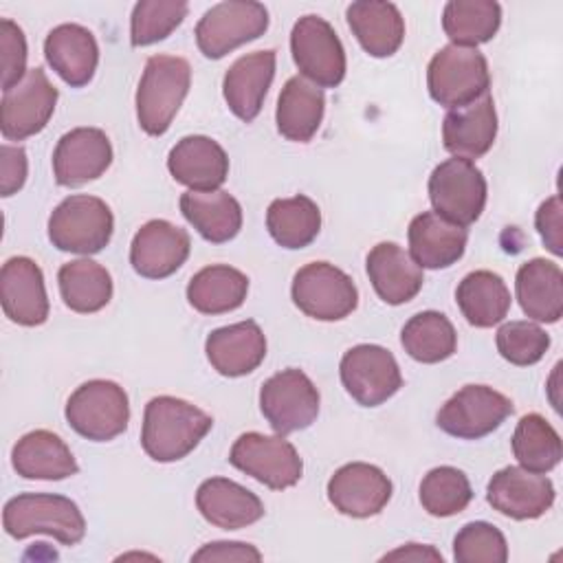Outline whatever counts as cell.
I'll return each instance as SVG.
<instances>
[{"instance_id": "6da1fadb", "label": "cell", "mask_w": 563, "mask_h": 563, "mask_svg": "<svg viewBox=\"0 0 563 563\" xmlns=\"http://www.w3.org/2000/svg\"><path fill=\"white\" fill-rule=\"evenodd\" d=\"M213 418L176 396H156L145 405L141 446L154 462L187 457L211 431Z\"/></svg>"}, {"instance_id": "7a4b0ae2", "label": "cell", "mask_w": 563, "mask_h": 563, "mask_svg": "<svg viewBox=\"0 0 563 563\" xmlns=\"http://www.w3.org/2000/svg\"><path fill=\"white\" fill-rule=\"evenodd\" d=\"M2 528L13 539L48 534L64 545H75L86 534V519L64 495L20 493L4 504Z\"/></svg>"}, {"instance_id": "3957f363", "label": "cell", "mask_w": 563, "mask_h": 563, "mask_svg": "<svg viewBox=\"0 0 563 563\" xmlns=\"http://www.w3.org/2000/svg\"><path fill=\"white\" fill-rule=\"evenodd\" d=\"M191 84V66L185 57L152 55L145 62L136 88V119L143 132L161 136L169 130Z\"/></svg>"}, {"instance_id": "277c9868", "label": "cell", "mask_w": 563, "mask_h": 563, "mask_svg": "<svg viewBox=\"0 0 563 563\" xmlns=\"http://www.w3.org/2000/svg\"><path fill=\"white\" fill-rule=\"evenodd\" d=\"M427 88L435 103L462 108L490 88V73L484 53L468 46L446 44L429 62Z\"/></svg>"}, {"instance_id": "5b68a950", "label": "cell", "mask_w": 563, "mask_h": 563, "mask_svg": "<svg viewBox=\"0 0 563 563\" xmlns=\"http://www.w3.org/2000/svg\"><path fill=\"white\" fill-rule=\"evenodd\" d=\"M112 231V211L97 196H68L48 218V240L55 249L66 253L95 255L108 246Z\"/></svg>"}, {"instance_id": "8992f818", "label": "cell", "mask_w": 563, "mask_h": 563, "mask_svg": "<svg viewBox=\"0 0 563 563\" xmlns=\"http://www.w3.org/2000/svg\"><path fill=\"white\" fill-rule=\"evenodd\" d=\"M66 420L73 431L92 442L121 435L130 422V400L114 380L95 378L79 385L66 402Z\"/></svg>"}, {"instance_id": "52a82bcc", "label": "cell", "mask_w": 563, "mask_h": 563, "mask_svg": "<svg viewBox=\"0 0 563 563\" xmlns=\"http://www.w3.org/2000/svg\"><path fill=\"white\" fill-rule=\"evenodd\" d=\"M268 29L262 2L227 0L213 4L196 24V44L209 59H220L233 48L257 40Z\"/></svg>"}, {"instance_id": "ba28073f", "label": "cell", "mask_w": 563, "mask_h": 563, "mask_svg": "<svg viewBox=\"0 0 563 563\" xmlns=\"http://www.w3.org/2000/svg\"><path fill=\"white\" fill-rule=\"evenodd\" d=\"M429 200L433 211L453 224H473L486 205V178L466 158H446L429 176Z\"/></svg>"}, {"instance_id": "9c48e42d", "label": "cell", "mask_w": 563, "mask_h": 563, "mask_svg": "<svg viewBox=\"0 0 563 563\" xmlns=\"http://www.w3.org/2000/svg\"><path fill=\"white\" fill-rule=\"evenodd\" d=\"M295 306L317 321H339L354 312L358 290L347 273L328 262H310L292 277Z\"/></svg>"}, {"instance_id": "30bf717a", "label": "cell", "mask_w": 563, "mask_h": 563, "mask_svg": "<svg viewBox=\"0 0 563 563\" xmlns=\"http://www.w3.org/2000/svg\"><path fill=\"white\" fill-rule=\"evenodd\" d=\"M290 53L303 79L319 88H336L345 77V51L328 20L303 15L290 33Z\"/></svg>"}, {"instance_id": "8fae6325", "label": "cell", "mask_w": 563, "mask_h": 563, "mask_svg": "<svg viewBox=\"0 0 563 563\" xmlns=\"http://www.w3.org/2000/svg\"><path fill=\"white\" fill-rule=\"evenodd\" d=\"M229 462L273 490L295 486L303 473L297 449L284 435H264L257 431L242 433L233 442Z\"/></svg>"}, {"instance_id": "7c38bea8", "label": "cell", "mask_w": 563, "mask_h": 563, "mask_svg": "<svg viewBox=\"0 0 563 563\" xmlns=\"http://www.w3.org/2000/svg\"><path fill=\"white\" fill-rule=\"evenodd\" d=\"M319 391L297 367L273 374L260 389V409L277 435L308 429L319 416Z\"/></svg>"}, {"instance_id": "4fadbf2b", "label": "cell", "mask_w": 563, "mask_h": 563, "mask_svg": "<svg viewBox=\"0 0 563 563\" xmlns=\"http://www.w3.org/2000/svg\"><path fill=\"white\" fill-rule=\"evenodd\" d=\"M512 400L488 385H464L438 411L435 424L460 440H479L512 413Z\"/></svg>"}, {"instance_id": "5bb4252c", "label": "cell", "mask_w": 563, "mask_h": 563, "mask_svg": "<svg viewBox=\"0 0 563 563\" xmlns=\"http://www.w3.org/2000/svg\"><path fill=\"white\" fill-rule=\"evenodd\" d=\"M345 391L363 407H378L402 387L394 354L374 343L350 347L339 365Z\"/></svg>"}, {"instance_id": "9a60e30c", "label": "cell", "mask_w": 563, "mask_h": 563, "mask_svg": "<svg viewBox=\"0 0 563 563\" xmlns=\"http://www.w3.org/2000/svg\"><path fill=\"white\" fill-rule=\"evenodd\" d=\"M57 88L37 66L11 90H4L0 101V130L7 141H24L46 128L55 112Z\"/></svg>"}, {"instance_id": "2e32d148", "label": "cell", "mask_w": 563, "mask_h": 563, "mask_svg": "<svg viewBox=\"0 0 563 563\" xmlns=\"http://www.w3.org/2000/svg\"><path fill=\"white\" fill-rule=\"evenodd\" d=\"M554 497V484L543 473H532L523 466L499 468L486 486L488 504L517 521L545 515L552 508Z\"/></svg>"}, {"instance_id": "e0dca14e", "label": "cell", "mask_w": 563, "mask_h": 563, "mask_svg": "<svg viewBox=\"0 0 563 563\" xmlns=\"http://www.w3.org/2000/svg\"><path fill=\"white\" fill-rule=\"evenodd\" d=\"M389 477L374 464L350 462L334 471L328 482L330 504L347 517L365 519L378 515L391 499Z\"/></svg>"}, {"instance_id": "ac0fdd59", "label": "cell", "mask_w": 563, "mask_h": 563, "mask_svg": "<svg viewBox=\"0 0 563 563\" xmlns=\"http://www.w3.org/2000/svg\"><path fill=\"white\" fill-rule=\"evenodd\" d=\"M189 233L167 220L145 222L132 238L130 264L145 279L174 275L189 257Z\"/></svg>"}, {"instance_id": "d6986e66", "label": "cell", "mask_w": 563, "mask_h": 563, "mask_svg": "<svg viewBox=\"0 0 563 563\" xmlns=\"http://www.w3.org/2000/svg\"><path fill=\"white\" fill-rule=\"evenodd\" d=\"M112 163V145L99 128L66 132L53 152V176L62 187H79L99 178Z\"/></svg>"}, {"instance_id": "ffe728a7", "label": "cell", "mask_w": 563, "mask_h": 563, "mask_svg": "<svg viewBox=\"0 0 563 563\" xmlns=\"http://www.w3.org/2000/svg\"><path fill=\"white\" fill-rule=\"evenodd\" d=\"M4 314L18 325H42L48 319V295L42 268L24 255L9 257L0 271Z\"/></svg>"}, {"instance_id": "44dd1931", "label": "cell", "mask_w": 563, "mask_h": 563, "mask_svg": "<svg viewBox=\"0 0 563 563\" xmlns=\"http://www.w3.org/2000/svg\"><path fill=\"white\" fill-rule=\"evenodd\" d=\"M497 136V112L493 95L486 92L479 99L453 108L442 121V143L444 150L457 158H479L484 156Z\"/></svg>"}, {"instance_id": "7402d4cb", "label": "cell", "mask_w": 563, "mask_h": 563, "mask_svg": "<svg viewBox=\"0 0 563 563\" xmlns=\"http://www.w3.org/2000/svg\"><path fill=\"white\" fill-rule=\"evenodd\" d=\"M167 169L176 183L191 191H213L229 176V156L209 136H183L167 156Z\"/></svg>"}, {"instance_id": "603a6c76", "label": "cell", "mask_w": 563, "mask_h": 563, "mask_svg": "<svg viewBox=\"0 0 563 563\" xmlns=\"http://www.w3.org/2000/svg\"><path fill=\"white\" fill-rule=\"evenodd\" d=\"M275 51H255L238 57L224 73V101L229 110L244 123H251L260 114L264 97L275 77Z\"/></svg>"}, {"instance_id": "cb8c5ba5", "label": "cell", "mask_w": 563, "mask_h": 563, "mask_svg": "<svg viewBox=\"0 0 563 563\" xmlns=\"http://www.w3.org/2000/svg\"><path fill=\"white\" fill-rule=\"evenodd\" d=\"M211 367L229 378L246 376L266 356V336L255 321H240L213 330L205 341Z\"/></svg>"}, {"instance_id": "d4e9b609", "label": "cell", "mask_w": 563, "mask_h": 563, "mask_svg": "<svg viewBox=\"0 0 563 563\" xmlns=\"http://www.w3.org/2000/svg\"><path fill=\"white\" fill-rule=\"evenodd\" d=\"M196 506L211 526L222 530H240L264 517L262 499L227 477L205 479L196 490Z\"/></svg>"}, {"instance_id": "484cf974", "label": "cell", "mask_w": 563, "mask_h": 563, "mask_svg": "<svg viewBox=\"0 0 563 563\" xmlns=\"http://www.w3.org/2000/svg\"><path fill=\"white\" fill-rule=\"evenodd\" d=\"M44 57L70 88H81L95 77L99 46L92 31L70 22L48 31L44 40Z\"/></svg>"}, {"instance_id": "4316f807", "label": "cell", "mask_w": 563, "mask_h": 563, "mask_svg": "<svg viewBox=\"0 0 563 563\" xmlns=\"http://www.w3.org/2000/svg\"><path fill=\"white\" fill-rule=\"evenodd\" d=\"M409 255L420 268H449L466 249L468 233L464 227L449 222L435 211H422L409 222Z\"/></svg>"}, {"instance_id": "83f0119b", "label": "cell", "mask_w": 563, "mask_h": 563, "mask_svg": "<svg viewBox=\"0 0 563 563\" xmlns=\"http://www.w3.org/2000/svg\"><path fill=\"white\" fill-rule=\"evenodd\" d=\"M365 266L376 295L389 306L411 301L424 284L422 268L396 242L376 244L367 253Z\"/></svg>"}, {"instance_id": "f1b7e54d", "label": "cell", "mask_w": 563, "mask_h": 563, "mask_svg": "<svg viewBox=\"0 0 563 563\" xmlns=\"http://www.w3.org/2000/svg\"><path fill=\"white\" fill-rule=\"evenodd\" d=\"M11 464L24 479H66L77 475L79 466L68 444L53 431L35 429L24 433L11 451Z\"/></svg>"}, {"instance_id": "f546056e", "label": "cell", "mask_w": 563, "mask_h": 563, "mask_svg": "<svg viewBox=\"0 0 563 563\" xmlns=\"http://www.w3.org/2000/svg\"><path fill=\"white\" fill-rule=\"evenodd\" d=\"M515 290L528 319L556 323L563 314V273L556 262L534 257L519 266Z\"/></svg>"}, {"instance_id": "4dcf8cb0", "label": "cell", "mask_w": 563, "mask_h": 563, "mask_svg": "<svg viewBox=\"0 0 563 563\" xmlns=\"http://www.w3.org/2000/svg\"><path fill=\"white\" fill-rule=\"evenodd\" d=\"M347 24L372 57L394 55L405 40V18L394 2L380 0H358L345 11Z\"/></svg>"}, {"instance_id": "1f68e13d", "label": "cell", "mask_w": 563, "mask_h": 563, "mask_svg": "<svg viewBox=\"0 0 563 563\" xmlns=\"http://www.w3.org/2000/svg\"><path fill=\"white\" fill-rule=\"evenodd\" d=\"M323 90L303 79L301 75H295L284 84L277 99V130L288 141L308 143L323 121Z\"/></svg>"}, {"instance_id": "d6a6232c", "label": "cell", "mask_w": 563, "mask_h": 563, "mask_svg": "<svg viewBox=\"0 0 563 563\" xmlns=\"http://www.w3.org/2000/svg\"><path fill=\"white\" fill-rule=\"evenodd\" d=\"M180 211L185 220L213 244L233 240L242 229V207L222 189L185 191L180 196Z\"/></svg>"}, {"instance_id": "836d02e7", "label": "cell", "mask_w": 563, "mask_h": 563, "mask_svg": "<svg viewBox=\"0 0 563 563\" xmlns=\"http://www.w3.org/2000/svg\"><path fill=\"white\" fill-rule=\"evenodd\" d=\"M249 292V277L227 264L200 268L187 284V301L202 314H224L240 308Z\"/></svg>"}, {"instance_id": "e575fe53", "label": "cell", "mask_w": 563, "mask_h": 563, "mask_svg": "<svg viewBox=\"0 0 563 563\" xmlns=\"http://www.w3.org/2000/svg\"><path fill=\"white\" fill-rule=\"evenodd\" d=\"M455 301L464 319L475 328H493L510 310V290L501 275L493 271H473L462 277Z\"/></svg>"}, {"instance_id": "d590c367", "label": "cell", "mask_w": 563, "mask_h": 563, "mask_svg": "<svg viewBox=\"0 0 563 563\" xmlns=\"http://www.w3.org/2000/svg\"><path fill=\"white\" fill-rule=\"evenodd\" d=\"M57 284L64 303L73 312L90 314L106 308L112 299L110 273L88 257L66 262L57 273Z\"/></svg>"}, {"instance_id": "8d00e7d4", "label": "cell", "mask_w": 563, "mask_h": 563, "mask_svg": "<svg viewBox=\"0 0 563 563\" xmlns=\"http://www.w3.org/2000/svg\"><path fill=\"white\" fill-rule=\"evenodd\" d=\"M266 229L282 249H303L319 235L321 211L317 202L303 194L277 198L268 205Z\"/></svg>"}, {"instance_id": "74e56055", "label": "cell", "mask_w": 563, "mask_h": 563, "mask_svg": "<svg viewBox=\"0 0 563 563\" xmlns=\"http://www.w3.org/2000/svg\"><path fill=\"white\" fill-rule=\"evenodd\" d=\"M405 352L418 363H440L455 354L457 332L446 314L438 310H424L413 314L400 332Z\"/></svg>"}, {"instance_id": "f35d334b", "label": "cell", "mask_w": 563, "mask_h": 563, "mask_svg": "<svg viewBox=\"0 0 563 563\" xmlns=\"http://www.w3.org/2000/svg\"><path fill=\"white\" fill-rule=\"evenodd\" d=\"M501 24V7L495 0H451L442 11V29L451 44L475 48L490 42Z\"/></svg>"}, {"instance_id": "ab89813d", "label": "cell", "mask_w": 563, "mask_h": 563, "mask_svg": "<svg viewBox=\"0 0 563 563\" xmlns=\"http://www.w3.org/2000/svg\"><path fill=\"white\" fill-rule=\"evenodd\" d=\"M512 455L532 473H548L561 462V438L541 413H526L512 433Z\"/></svg>"}, {"instance_id": "60d3db41", "label": "cell", "mask_w": 563, "mask_h": 563, "mask_svg": "<svg viewBox=\"0 0 563 563\" xmlns=\"http://www.w3.org/2000/svg\"><path fill=\"white\" fill-rule=\"evenodd\" d=\"M471 499V482L455 466H435L420 482V504L433 517L460 515Z\"/></svg>"}, {"instance_id": "b9f144b4", "label": "cell", "mask_w": 563, "mask_h": 563, "mask_svg": "<svg viewBox=\"0 0 563 563\" xmlns=\"http://www.w3.org/2000/svg\"><path fill=\"white\" fill-rule=\"evenodd\" d=\"M189 4L185 0H141L132 9L130 42L132 46H150L172 35L187 18Z\"/></svg>"}, {"instance_id": "7bdbcfd3", "label": "cell", "mask_w": 563, "mask_h": 563, "mask_svg": "<svg viewBox=\"0 0 563 563\" xmlns=\"http://www.w3.org/2000/svg\"><path fill=\"white\" fill-rule=\"evenodd\" d=\"M453 559L457 563H506V537L493 523L471 521L453 539Z\"/></svg>"}, {"instance_id": "ee69618b", "label": "cell", "mask_w": 563, "mask_h": 563, "mask_svg": "<svg viewBox=\"0 0 563 563\" xmlns=\"http://www.w3.org/2000/svg\"><path fill=\"white\" fill-rule=\"evenodd\" d=\"M548 347V332L532 321H508L497 330V350L512 365H534L545 356Z\"/></svg>"}, {"instance_id": "f6af8a7d", "label": "cell", "mask_w": 563, "mask_h": 563, "mask_svg": "<svg viewBox=\"0 0 563 563\" xmlns=\"http://www.w3.org/2000/svg\"><path fill=\"white\" fill-rule=\"evenodd\" d=\"M26 37L22 29L9 20H0V62H2V90H11L26 77Z\"/></svg>"}, {"instance_id": "bcb514c9", "label": "cell", "mask_w": 563, "mask_h": 563, "mask_svg": "<svg viewBox=\"0 0 563 563\" xmlns=\"http://www.w3.org/2000/svg\"><path fill=\"white\" fill-rule=\"evenodd\" d=\"M29 163L26 152L20 145H2L0 147V194L13 196L22 189L26 180Z\"/></svg>"}, {"instance_id": "7dc6e473", "label": "cell", "mask_w": 563, "mask_h": 563, "mask_svg": "<svg viewBox=\"0 0 563 563\" xmlns=\"http://www.w3.org/2000/svg\"><path fill=\"white\" fill-rule=\"evenodd\" d=\"M534 224L539 229V235L550 253L561 255L563 253V238H561V198L552 196L537 209Z\"/></svg>"}, {"instance_id": "c3c4849f", "label": "cell", "mask_w": 563, "mask_h": 563, "mask_svg": "<svg viewBox=\"0 0 563 563\" xmlns=\"http://www.w3.org/2000/svg\"><path fill=\"white\" fill-rule=\"evenodd\" d=\"M191 561H262V552L242 541H213L202 545Z\"/></svg>"}, {"instance_id": "681fc988", "label": "cell", "mask_w": 563, "mask_h": 563, "mask_svg": "<svg viewBox=\"0 0 563 563\" xmlns=\"http://www.w3.org/2000/svg\"><path fill=\"white\" fill-rule=\"evenodd\" d=\"M383 561H440L442 563V554L438 550H433L431 545L407 543V545L385 554Z\"/></svg>"}]
</instances>
